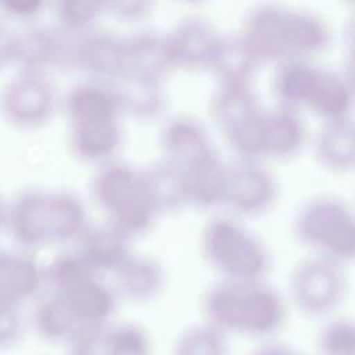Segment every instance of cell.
Wrapping results in <instances>:
<instances>
[{
  "instance_id": "cell-17",
  "label": "cell",
  "mask_w": 355,
  "mask_h": 355,
  "mask_svg": "<svg viewBox=\"0 0 355 355\" xmlns=\"http://www.w3.org/2000/svg\"><path fill=\"white\" fill-rule=\"evenodd\" d=\"M115 94L121 115H129L140 121L158 118L166 105L164 82L133 72H123L110 82Z\"/></svg>"
},
{
  "instance_id": "cell-13",
  "label": "cell",
  "mask_w": 355,
  "mask_h": 355,
  "mask_svg": "<svg viewBox=\"0 0 355 355\" xmlns=\"http://www.w3.org/2000/svg\"><path fill=\"white\" fill-rule=\"evenodd\" d=\"M164 159L183 169L215 151L207 128L194 116L179 114L171 116L159 133Z\"/></svg>"
},
{
  "instance_id": "cell-1",
  "label": "cell",
  "mask_w": 355,
  "mask_h": 355,
  "mask_svg": "<svg viewBox=\"0 0 355 355\" xmlns=\"http://www.w3.org/2000/svg\"><path fill=\"white\" fill-rule=\"evenodd\" d=\"M239 33L259 64L312 60L331 42L329 24L319 14L276 3L254 6Z\"/></svg>"
},
{
  "instance_id": "cell-16",
  "label": "cell",
  "mask_w": 355,
  "mask_h": 355,
  "mask_svg": "<svg viewBox=\"0 0 355 355\" xmlns=\"http://www.w3.org/2000/svg\"><path fill=\"white\" fill-rule=\"evenodd\" d=\"M73 248L97 275L114 273L133 252L130 239L108 225H89Z\"/></svg>"
},
{
  "instance_id": "cell-2",
  "label": "cell",
  "mask_w": 355,
  "mask_h": 355,
  "mask_svg": "<svg viewBox=\"0 0 355 355\" xmlns=\"http://www.w3.org/2000/svg\"><path fill=\"white\" fill-rule=\"evenodd\" d=\"M207 323L225 336L243 334L268 338L286 322V302L280 293L265 280L239 283L218 280L202 295Z\"/></svg>"
},
{
  "instance_id": "cell-29",
  "label": "cell",
  "mask_w": 355,
  "mask_h": 355,
  "mask_svg": "<svg viewBox=\"0 0 355 355\" xmlns=\"http://www.w3.org/2000/svg\"><path fill=\"white\" fill-rule=\"evenodd\" d=\"M259 61L239 32L222 33L208 71L218 82H251Z\"/></svg>"
},
{
  "instance_id": "cell-18",
  "label": "cell",
  "mask_w": 355,
  "mask_h": 355,
  "mask_svg": "<svg viewBox=\"0 0 355 355\" xmlns=\"http://www.w3.org/2000/svg\"><path fill=\"white\" fill-rule=\"evenodd\" d=\"M44 284V268L29 251L0 248V298L22 305L37 297Z\"/></svg>"
},
{
  "instance_id": "cell-7",
  "label": "cell",
  "mask_w": 355,
  "mask_h": 355,
  "mask_svg": "<svg viewBox=\"0 0 355 355\" xmlns=\"http://www.w3.org/2000/svg\"><path fill=\"white\" fill-rule=\"evenodd\" d=\"M58 108L60 97L50 75L17 71L0 87V114L17 129H39Z\"/></svg>"
},
{
  "instance_id": "cell-14",
  "label": "cell",
  "mask_w": 355,
  "mask_h": 355,
  "mask_svg": "<svg viewBox=\"0 0 355 355\" xmlns=\"http://www.w3.org/2000/svg\"><path fill=\"white\" fill-rule=\"evenodd\" d=\"M55 294L64 300L79 326L110 323L118 302L115 288L96 273L75 282Z\"/></svg>"
},
{
  "instance_id": "cell-31",
  "label": "cell",
  "mask_w": 355,
  "mask_h": 355,
  "mask_svg": "<svg viewBox=\"0 0 355 355\" xmlns=\"http://www.w3.org/2000/svg\"><path fill=\"white\" fill-rule=\"evenodd\" d=\"M32 322L37 334L51 343L68 341L79 327L64 300L53 291L37 300Z\"/></svg>"
},
{
  "instance_id": "cell-24",
  "label": "cell",
  "mask_w": 355,
  "mask_h": 355,
  "mask_svg": "<svg viewBox=\"0 0 355 355\" xmlns=\"http://www.w3.org/2000/svg\"><path fill=\"white\" fill-rule=\"evenodd\" d=\"M85 201L68 189L47 190L49 244L75 243L89 226Z\"/></svg>"
},
{
  "instance_id": "cell-33",
  "label": "cell",
  "mask_w": 355,
  "mask_h": 355,
  "mask_svg": "<svg viewBox=\"0 0 355 355\" xmlns=\"http://www.w3.org/2000/svg\"><path fill=\"white\" fill-rule=\"evenodd\" d=\"M226 336L208 323L190 326L175 341L172 355H227Z\"/></svg>"
},
{
  "instance_id": "cell-27",
  "label": "cell",
  "mask_w": 355,
  "mask_h": 355,
  "mask_svg": "<svg viewBox=\"0 0 355 355\" xmlns=\"http://www.w3.org/2000/svg\"><path fill=\"white\" fill-rule=\"evenodd\" d=\"M322 69L312 60H286L279 62L273 75V92L279 104L295 111L306 110Z\"/></svg>"
},
{
  "instance_id": "cell-5",
  "label": "cell",
  "mask_w": 355,
  "mask_h": 355,
  "mask_svg": "<svg viewBox=\"0 0 355 355\" xmlns=\"http://www.w3.org/2000/svg\"><path fill=\"white\" fill-rule=\"evenodd\" d=\"M92 196L107 223L129 239L150 230L158 216L146 196L140 169L123 161L111 159L100 166L92 180Z\"/></svg>"
},
{
  "instance_id": "cell-6",
  "label": "cell",
  "mask_w": 355,
  "mask_h": 355,
  "mask_svg": "<svg viewBox=\"0 0 355 355\" xmlns=\"http://www.w3.org/2000/svg\"><path fill=\"white\" fill-rule=\"evenodd\" d=\"M288 293L301 313L311 318L329 316L347 294L344 265L309 254L293 266L288 275Z\"/></svg>"
},
{
  "instance_id": "cell-40",
  "label": "cell",
  "mask_w": 355,
  "mask_h": 355,
  "mask_svg": "<svg viewBox=\"0 0 355 355\" xmlns=\"http://www.w3.org/2000/svg\"><path fill=\"white\" fill-rule=\"evenodd\" d=\"M151 4L147 1H116L105 3V12L114 14L123 21H137L150 14Z\"/></svg>"
},
{
  "instance_id": "cell-41",
  "label": "cell",
  "mask_w": 355,
  "mask_h": 355,
  "mask_svg": "<svg viewBox=\"0 0 355 355\" xmlns=\"http://www.w3.org/2000/svg\"><path fill=\"white\" fill-rule=\"evenodd\" d=\"M12 64V31L0 21V72Z\"/></svg>"
},
{
  "instance_id": "cell-32",
  "label": "cell",
  "mask_w": 355,
  "mask_h": 355,
  "mask_svg": "<svg viewBox=\"0 0 355 355\" xmlns=\"http://www.w3.org/2000/svg\"><path fill=\"white\" fill-rule=\"evenodd\" d=\"M105 12V3L94 0H60L53 4L57 29L68 35H79L94 28Z\"/></svg>"
},
{
  "instance_id": "cell-15",
  "label": "cell",
  "mask_w": 355,
  "mask_h": 355,
  "mask_svg": "<svg viewBox=\"0 0 355 355\" xmlns=\"http://www.w3.org/2000/svg\"><path fill=\"white\" fill-rule=\"evenodd\" d=\"M60 110L68 125L121 119L122 116L111 85L94 79H86L71 86L60 97Z\"/></svg>"
},
{
  "instance_id": "cell-3",
  "label": "cell",
  "mask_w": 355,
  "mask_h": 355,
  "mask_svg": "<svg viewBox=\"0 0 355 355\" xmlns=\"http://www.w3.org/2000/svg\"><path fill=\"white\" fill-rule=\"evenodd\" d=\"M201 252L220 279L254 283L265 280L270 254L265 243L232 215H214L200 237Z\"/></svg>"
},
{
  "instance_id": "cell-43",
  "label": "cell",
  "mask_w": 355,
  "mask_h": 355,
  "mask_svg": "<svg viewBox=\"0 0 355 355\" xmlns=\"http://www.w3.org/2000/svg\"><path fill=\"white\" fill-rule=\"evenodd\" d=\"M6 218H7V201L0 194V233L6 230Z\"/></svg>"
},
{
  "instance_id": "cell-11",
  "label": "cell",
  "mask_w": 355,
  "mask_h": 355,
  "mask_svg": "<svg viewBox=\"0 0 355 355\" xmlns=\"http://www.w3.org/2000/svg\"><path fill=\"white\" fill-rule=\"evenodd\" d=\"M222 32L202 15L190 14L165 32L175 69H208Z\"/></svg>"
},
{
  "instance_id": "cell-12",
  "label": "cell",
  "mask_w": 355,
  "mask_h": 355,
  "mask_svg": "<svg viewBox=\"0 0 355 355\" xmlns=\"http://www.w3.org/2000/svg\"><path fill=\"white\" fill-rule=\"evenodd\" d=\"M6 230L22 250L31 251L49 244L47 190L26 187L7 201Z\"/></svg>"
},
{
  "instance_id": "cell-10",
  "label": "cell",
  "mask_w": 355,
  "mask_h": 355,
  "mask_svg": "<svg viewBox=\"0 0 355 355\" xmlns=\"http://www.w3.org/2000/svg\"><path fill=\"white\" fill-rule=\"evenodd\" d=\"M68 35L57 28L26 24L12 31V64L19 72L50 75L54 69H67Z\"/></svg>"
},
{
  "instance_id": "cell-30",
  "label": "cell",
  "mask_w": 355,
  "mask_h": 355,
  "mask_svg": "<svg viewBox=\"0 0 355 355\" xmlns=\"http://www.w3.org/2000/svg\"><path fill=\"white\" fill-rule=\"evenodd\" d=\"M352 86L347 76L323 68L319 82L306 107L308 111L324 121L351 116Z\"/></svg>"
},
{
  "instance_id": "cell-8",
  "label": "cell",
  "mask_w": 355,
  "mask_h": 355,
  "mask_svg": "<svg viewBox=\"0 0 355 355\" xmlns=\"http://www.w3.org/2000/svg\"><path fill=\"white\" fill-rule=\"evenodd\" d=\"M67 69L82 71L87 79L107 83L115 80L126 71L125 37L97 28L68 35Z\"/></svg>"
},
{
  "instance_id": "cell-37",
  "label": "cell",
  "mask_w": 355,
  "mask_h": 355,
  "mask_svg": "<svg viewBox=\"0 0 355 355\" xmlns=\"http://www.w3.org/2000/svg\"><path fill=\"white\" fill-rule=\"evenodd\" d=\"M26 330L22 305L0 298V351L19 345Z\"/></svg>"
},
{
  "instance_id": "cell-23",
  "label": "cell",
  "mask_w": 355,
  "mask_h": 355,
  "mask_svg": "<svg viewBox=\"0 0 355 355\" xmlns=\"http://www.w3.org/2000/svg\"><path fill=\"white\" fill-rule=\"evenodd\" d=\"M122 144L121 119L68 125V146L82 161L108 162Z\"/></svg>"
},
{
  "instance_id": "cell-26",
  "label": "cell",
  "mask_w": 355,
  "mask_h": 355,
  "mask_svg": "<svg viewBox=\"0 0 355 355\" xmlns=\"http://www.w3.org/2000/svg\"><path fill=\"white\" fill-rule=\"evenodd\" d=\"M140 176L146 196L158 216L187 205L183 173L176 165L159 158L140 169Z\"/></svg>"
},
{
  "instance_id": "cell-4",
  "label": "cell",
  "mask_w": 355,
  "mask_h": 355,
  "mask_svg": "<svg viewBox=\"0 0 355 355\" xmlns=\"http://www.w3.org/2000/svg\"><path fill=\"white\" fill-rule=\"evenodd\" d=\"M293 233L312 255L344 266L354 258V211L336 194L320 193L305 200L293 218Z\"/></svg>"
},
{
  "instance_id": "cell-35",
  "label": "cell",
  "mask_w": 355,
  "mask_h": 355,
  "mask_svg": "<svg viewBox=\"0 0 355 355\" xmlns=\"http://www.w3.org/2000/svg\"><path fill=\"white\" fill-rule=\"evenodd\" d=\"M92 273L94 272L87 266V263L75 250L60 252L44 268L46 284H49L51 291L55 293L62 291L75 282Z\"/></svg>"
},
{
  "instance_id": "cell-21",
  "label": "cell",
  "mask_w": 355,
  "mask_h": 355,
  "mask_svg": "<svg viewBox=\"0 0 355 355\" xmlns=\"http://www.w3.org/2000/svg\"><path fill=\"white\" fill-rule=\"evenodd\" d=\"M123 37L126 71L165 82V78L175 69L165 32L147 28Z\"/></svg>"
},
{
  "instance_id": "cell-9",
  "label": "cell",
  "mask_w": 355,
  "mask_h": 355,
  "mask_svg": "<svg viewBox=\"0 0 355 355\" xmlns=\"http://www.w3.org/2000/svg\"><path fill=\"white\" fill-rule=\"evenodd\" d=\"M276 197V179L261 161L239 159L229 165L223 204L236 215H262L273 207Z\"/></svg>"
},
{
  "instance_id": "cell-39",
  "label": "cell",
  "mask_w": 355,
  "mask_h": 355,
  "mask_svg": "<svg viewBox=\"0 0 355 355\" xmlns=\"http://www.w3.org/2000/svg\"><path fill=\"white\" fill-rule=\"evenodd\" d=\"M44 3L39 0H4L0 1V11L7 17L17 21L31 24L42 14Z\"/></svg>"
},
{
  "instance_id": "cell-20",
  "label": "cell",
  "mask_w": 355,
  "mask_h": 355,
  "mask_svg": "<svg viewBox=\"0 0 355 355\" xmlns=\"http://www.w3.org/2000/svg\"><path fill=\"white\" fill-rule=\"evenodd\" d=\"M305 125L300 111L275 105L262 112V158L287 159L305 143Z\"/></svg>"
},
{
  "instance_id": "cell-19",
  "label": "cell",
  "mask_w": 355,
  "mask_h": 355,
  "mask_svg": "<svg viewBox=\"0 0 355 355\" xmlns=\"http://www.w3.org/2000/svg\"><path fill=\"white\" fill-rule=\"evenodd\" d=\"M115 291L132 302H148L158 297L166 283L164 263L154 255L132 252L112 273Z\"/></svg>"
},
{
  "instance_id": "cell-25",
  "label": "cell",
  "mask_w": 355,
  "mask_h": 355,
  "mask_svg": "<svg viewBox=\"0 0 355 355\" xmlns=\"http://www.w3.org/2000/svg\"><path fill=\"white\" fill-rule=\"evenodd\" d=\"M318 162L331 172L344 173L355 164V130L352 118L322 122L313 139Z\"/></svg>"
},
{
  "instance_id": "cell-42",
  "label": "cell",
  "mask_w": 355,
  "mask_h": 355,
  "mask_svg": "<svg viewBox=\"0 0 355 355\" xmlns=\"http://www.w3.org/2000/svg\"><path fill=\"white\" fill-rule=\"evenodd\" d=\"M251 355H304V354L287 344L266 343L258 347Z\"/></svg>"
},
{
  "instance_id": "cell-38",
  "label": "cell",
  "mask_w": 355,
  "mask_h": 355,
  "mask_svg": "<svg viewBox=\"0 0 355 355\" xmlns=\"http://www.w3.org/2000/svg\"><path fill=\"white\" fill-rule=\"evenodd\" d=\"M105 324L79 326L68 338L69 355H110Z\"/></svg>"
},
{
  "instance_id": "cell-36",
  "label": "cell",
  "mask_w": 355,
  "mask_h": 355,
  "mask_svg": "<svg viewBox=\"0 0 355 355\" xmlns=\"http://www.w3.org/2000/svg\"><path fill=\"white\" fill-rule=\"evenodd\" d=\"M320 355H355V326L349 319H337L323 327L318 338Z\"/></svg>"
},
{
  "instance_id": "cell-22",
  "label": "cell",
  "mask_w": 355,
  "mask_h": 355,
  "mask_svg": "<svg viewBox=\"0 0 355 355\" xmlns=\"http://www.w3.org/2000/svg\"><path fill=\"white\" fill-rule=\"evenodd\" d=\"M180 171L184 179L187 205L207 209L223 204L229 165L216 151Z\"/></svg>"
},
{
  "instance_id": "cell-28",
  "label": "cell",
  "mask_w": 355,
  "mask_h": 355,
  "mask_svg": "<svg viewBox=\"0 0 355 355\" xmlns=\"http://www.w3.org/2000/svg\"><path fill=\"white\" fill-rule=\"evenodd\" d=\"M261 110L251 82H218L211 98L212 119L226 135Z\"/></svg>"
},
{
  "instance_id": "cell-34",
  "label": "cell",
  "mask_w": 355,
  "mask_h": 355,
  "mask_svg": "<svg viewBox=\"0 0 355 355\" xmlns=\"http://www.w3.org/2000/svg\"><path fill=\"white\" fill-rule=\"evenodd\" d=\"M107 340L110 355H151V337L136 323H108Z\"/></svg>"
}]
</instances>
